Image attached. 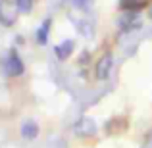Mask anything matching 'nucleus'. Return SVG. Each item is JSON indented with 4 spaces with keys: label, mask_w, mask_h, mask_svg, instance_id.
I'll return each mask as SVG.
<instances>
[{
    "label": "nucleus",
    "mask_w": 152,
    "mask_h": 148,
    "mask_svg": "<svg viewBox=\"0 0 152 148\" xmlns=\"http://www.w3.org/2000/svg\"><path fill=\"white\" fill-rule=\"evenodd\" d=\"M18 6L15 2L10 0H0V25L4 27H12L18 19Z\"/></svg>",
    "instance_id": "1"
},
{
    "label": "nucleus",
    "mask_w": 152,
    "mask_h": 148,
    "mask_svg": "<svg viewBox=\"0 0 152 148\" xmlns=\"http://www.w3.org/2000/svg\"><path fill=\"white\" fill-rule=\"evenodd\" d=\"M4 71H6V75H10V77H19V75L25 71V66H23L21 58H19L14 50L8 54L6 62H4Z\"/></svg>",
    "instance_id": "2"
},
{
    "label": "nucleus",
    "mask_w": 152,
    "mask_h": 148,
    "mask_svg": "<svg viewBox=\"0 0 152 148\" xmlns=\"http://www.w3.org/2000/svg\"><path fill=\"white\" fill-rule=\"evenodd\" d=\"M73 131L79 137H94V135H96V123L91 117H81L73 125Z\"/></svg>",
    "instance_id": "3"
},
{
    "label": "nucleus",
    "mask_w": 152,
    "mask_h": 148,
    "mask_svg": "<svg viewBox=\"0 0 152 148\" xmlns=\"http://www.w3.org/2000/svg\"><path fill=\"white\" fill-rule=\"evenodd\" d=\"M112 66H114V56L108 52V54L100 56V60L96 62V67H94V71H96V79H100V81H104V79H108V75H110L112 71Z\"/></svg>",
    "instance_id": "4"
},
{
    "label": "nucleus",
    "mask_w": 152,
    "mask_h": 148,
    "mask_svg": "<svg viewBox=\"0 0 152 148\" xmlns=\"http://www.w3.org/2000/svg\"><path fill=\"white\" fill-rule=\"evenodd\" d=\"M119 27H121V31H125V33L127 31H133V29H139V27H141V17H139V14L127 12V14L119 19Z\"/></svg>",
    "instance_id": "5"
},
{
    "label": "nucleus",
    "mask_w": 152,
    "mask_h": 148,
    "mask_svg": "<svg viewBox=\"0 0 152 148\" xmlns=\"http://www.w3.org/2000/svg\"><path fill=\"white\" fill-rule=\"evenodd\" d=\"M104 129H106L108 135H119L127 129V119L125 117H112L110 121L106 123Z\"/></svg>",
    "instance_id": "6"
},
{
    "label": "nucleus",
    "mask_w": 152,
    "mask_h": 148,
    "mask_svg": "<svg viewBox=\"0 0 152 148\" xmlns=\"http://www.w3.org/2000/svg\"><path fill=\"white\" fill-rule=\"evenodd\" d=\"M73 48H75L73 41H71V39H67V41L60 42V44L54 48V52H56V56H58V60H67L71 54H73Z\"/></svg>",
    "instance_id": "7"
},
{
    "label": "nucleus",
    "mask_w": 152,
    "mask_h": 148,
    "mask_svg": "<svg viewBox=\"0 0 152 148\" xmlns=\"http://www.w3.org/2000/svg\"><path fill=\"white\" fill-rule=\"evenodd\" d=\"M146 4H148V0H119V8H121V10L135 12V14H139Z\"/></svg>",
    "instance_id": "8"
},
{
    "label": "nucleus",
    "mask_w": 152,
    "mask_h": 148,
    "mask_svg": "<svg viewBox=\"0 0 152 148\" xmlns=\"http://www.w3.org/2000/svg\"><path fill=\"white\" fill-rule=\"evenodd\" d=\"M21 137L25 139V141H33V139H37L39 137V125H37V121H25L21 125Z\"/></svg>",
    "instance_id": "9"
},
{
    "label": "nucleus",
    "mask_w": 152,
    "mask_h": 148,
    "mask_svg": "<svg viewBox=\"0 0 152 148\" xmlns=\"http://www.w3.org/2000/svg\"><path fill=\"white\" fill-rule=\"evenodd\" d=\"M50 25H52V21L50 19H46L45 23H42L41 27H39V31H37V42L39 44H46L48 42V35H50Z\"/></svg>",
    "instance_id": "10"
},
{
    "label": "nucleus",
    "mask_w": 152,
    "mask_h": 148,
    "mask_svg": "<svg viewBox=\"0 0 152 148\" xmlns=\"http://www.w3.org/2000/svg\"><path fill=\"white\" fill-rule=\"evenodd\" d=\"M15 6L21 14H29L33 10V0H15Z\"/></svg>",
    "instance_id": "11"
},
{
    "label": "nucleus",
    "mask_w": 152,
    "mask_h": 148,
    "mask_svg": "<svg viewBox=\"0 0 152 148\" xmlns=\"http://www.w3.org/2000/svg\"><path fill=\"white\" fill-rule=\"evenodd\" d=\"M71 2H73V6L79 8V10H87V8L91 6V2H93V0H71Z\"/></svg>",
    "instance_id": "12"
},
{
    "label": "nucleus",
    "mask_w": 152,
    "mask_h": 148,
    "mask_svg": "<svg viewBox=\"0 0 152 148\" xmlns=\"http://www.w3.org/2000/svg\"><path fill=\"white\" fill-rule=\"evenodd\" d=\"M148 15H150V19H152V10H150V12H148Z\"/></svg>",
    "instance_id": "13"
}]
</instances>
